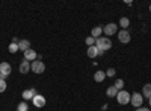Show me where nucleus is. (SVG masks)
Returning <instances> with one entry per match:
<instances>
[{
    "instance_id": "nucleus-24",
    "label": "nucleus",
    "mask_w": 151,
    "mask_h": 111,
    "mask_svg": "<svg viewBox=\"0 0 151 111\" xmlns=\"http://www.w3.org/2000/svg\"><path fill=\"white\" fill-rule=\"evenodd\" d=\"M115 73H116V70L115 69H107V72H106V76H115Z\"/></svg>"
},
{
    "instance_id": "nucleus-15",
    "label": "nucleus",
    "mask_w": 151,
    "mask_h": 111,
    "mask_svg": "<svg viewBox=\"0 0 151 111\" xmlns=\"http://www.w3.org/2000/svg\"><path fill=\"white\" fill-rule=\"evenodd\" d=\"M101 34H103V28L101 26H95L92 31H91V37L92 38H100V37H101Z\"/></svg>"
},
{
    "instance_id": "nucleus-1",
    "label": "nucleus",
    "mask_w": 151,
    "mask_h": 111,
    "mask_svg": "<svg viewBox=\"0 0 151 111\" xmlns=\"http://www.w3.org/2000/svg\"><path fill=\"white\" fill-rule=\"evenodd\" d=\"M95 46H97L98 50L106 52L112 47V41H110V38H107V37H100V38L95 40Z\"/></svg>"
},
{
    "instance_id": "nucleus-27",
    "label": "nucleus",
    "mask_w": 151,
    "mask_h": 111,
    "mask_svg": "<svg viewBox=\"0 0 151 111\" xmlns=\"http://www.w3.org/2000/svg\"><path fill=\"white\" fill-rule=\"evenodd\" d=\"M148 105L151 107V97H150V99H148Z\"/></svg>"
},
{
    "instance_id": "nucleus-6",
    "label": "nucleus",
    "mask_w": 151,
    "mask_h": 111,
    "mask_svg": "<svg viewBox=\"0 0 151 111\" xmlns=\"http://www.w3.org/2000/svg\"><path fill=\"white\" fill-rule=\"evenodd\" d=\"M103 32L107 35V38H109V37H112L113 34H116V32H118V26H116L115 23H107L106 26L103 28Z\"/></svg>"
},
{
    "instance_id": "nucleus-17",
    "label": "nucleus",
    "mask_w": 151,
    "mask_h": 111,
    "mask_svg": "<svg viewBox=\"0 0 151 111\" xmlns=\"http://www.w3.org/2000/svg\"><path fill=\"white\" fill-rule=\"evenodd\" d=\"M116 94H118V90L113 87V85L106 90V96H107V97H116Z\"/></svg>"
},
{
    "instance_id": "nucleus-2",
    "label": "nucleus",
    "mask_w": 151,
    "mask_h": 111,
    "mask_svg": "<svg viewBox=\"0 0 151 111\" xmlns=\"http://www.w3.org/2000/svg\"><path fill=\"white\" fill-rule=\"evenodd\" d=\"M130 96H132V94H130L129 91L119 90L118 94H116V101H118L119 105H127V104H130Z\"/></svg>"
},
{
    "instance_id": "nucleus-5",
    "label": "nucleus",
    "mask_w": 151,
    "mask_h": 111,
    "mask_svg": "<svg viewBox=\"0 0 151 111\" xmlns=\"http://www.w3.org/2000/svg\"><path fill=\"white\" fill-rule=\"evenodd\" d=\"M118 40H119V43H122V44H127V43H130V40H132L130 32H129L127 29H122V31H119V32H118Z\"/></svg>"
},
{
    "instance_id": "nucleus-9",
    "label": "nucleus",
    "mask_w": 151,
    "mask_h": 111,
    "mask_svg": "<svg viewBox=\"0 0 151 111\" xmlns=\"http://www.w3.org/2000/svg\"><path fill=\"white\" fill-rule=\"evenodd\" d=\"M36 94H38V93H36L35 88H29V90H24L21 96H23V99H24V101H32Z\"/></svg>"
},
{
    "instance_id": "nucleus-4",
    "label": "nucleus",
    "mask_w": 151,
    "mask_h": 111,
    "mask_svg": "<svg viewBox=\"0 0 151 111\" xmlns=\"http://www.w3.org/2000/svg\"><path fill=\"white\" fill-rule=\"evenodd\" d=\"M142 102H144L142 93H132V96H130V104H132L134 108L142 107Z\"/></svg>"
},
{
    "instance_id": "nucleus-22",
    "label": "nucleus",
    "mask_w": 151,
    "mask_h": 111,
    "mask_svg": "<svg viewBox=\"0 0 151 111\" xmlns=\"http://www.w3.org/2000/svg\"><path fill=\"white\" fill-rule=\"evenodd\" d=\"M85 43L88 44V47H91V46H95V38H92V37H88V38L85 40Z\"/></svg>"
},
{
    "instance_id": "nucleus-21",
    "label": "nucleus",
    "mask_w": 151,
    "mask_h": 111,
    "mask_svg": "<svg viewBox=\"0 0 151 111\" xmlns=\"http://www.w3.org/2000/svg\"><path fill=\"white\" fill-rule=\"evenodd\" d=\"M113 87H115L118 91H119V90H124V81H122V79H118V81L115 82V85H113Z\"/></svg>"
},
{
    "instance_id": "nucleus-10",
    "label": "nucleus",
    "mask_w": 151,
    "mask_h": 111,
    "mask_svg": "<svg viewBox=\"0 0 151 111\" xmlns=\"http://www.w3.org/2000/svg\"><path fill=\"white\" fill-rule=\"evenodd\" d=\"M23 56H24V59H26V61H32V63H33L35 59H38V55H36V52L33 50V49L26 50V52L23 53Z\"/></svg>"
},
{
    "instance_id": "nucleus-13",
    "label": "nucleus",
    "mask_w": 151,
    "mask_h": 111,
    "mask_svg": "<svg viewBox=\"0 0 151 111\" xmlns=\"http://www.w3.org/2000/svg\"><path fill=\"white\" fill-rule=\"evenodd\" d=\"M27 72H30V63L24 59L23 63L20 64V73H23V75H26Z\"/></svg>"
},
{
    "instance_id": "nucleus-11",
    "label": "nucleus",
    "mask_w": 151,
    "mask_h": 111,
    "mask_svg": "<svg viewBox=\"0 0 151 111\" xmlns=\"http://www.w3.org/2000/svg\"><path fill=\"white\" fill-rule=\"evenodd\" d=\"M11 72H12V69H11V64L9 63H0V73H3V75L8 78L9 75H11Z\"/></svg>"
},
{
    "instance_id": "nucleus-18",
    "label": "nucleus",
    "mask_w": 151,
    "mask_h": 111,
    "mask_svg": "<svg viewBox=\"0 0 151 111\" xmlns=\"http://www.w3.org/2000/svg\"><path fill=\"white\" fill-rule=\"evenodd\" d=\"M129 24H130V20H129L127 17L119 18V26H121L122 29H127V28H129Z\"/></svg>"
},
{
    "instance_id": "nucleus-14",
    "label": "nucleus",
    "mask_w": 151,
    "mask_h": 111,
    "mask_svg": "<svg viewBox=\"0 0 151 111\" xmlns=\"http://www.w3.org/2000/svg\"><path fill=\"white\" fill-rule=\"evenodd\" d=\"M104 78H106V72H103V70H98V72L94 73V81L95 82H103Z\"/></svg>"
},
{
    "instance_id": "nucleus-23",
    "label": "nucleus",
    "mask_w": 151,
    "mask_h": 111,
    "mask_svg": "<svg viewBox=\"0 0 151 111\" xmlns=\"http://www.w3.org/2000/svg\"><path fill=\"white\" fill-rule=\"evenodd\" d=\"M6 88H8V85H6V81L0 79V93H3V91H5Z\"/></svg>"
},
{
    "instance_id": "nucleus-12",
    "label": "nucleus",
    "mask_w": 151,
    "mask_h": 111,
    "mask_svg": "<svg viewBox=\"0 0 151 111\" xmlns=\"http://www.w3.org/2000/svg\"><path fill=\"white\" fill-rule=\"evenodd\" d=\"M18 49H20L23 53L26 52V50H29V49H30V43H29V40H20V41H18Z\"/></svg>"
},
{
    "instance_id": "nucleus-28",
    "label": "nucleus",
    "mask_w": 151,
    "mask_h": 111,
    "mask_svg": "<svg viewBox=\"0 0 151 111\" xmlns=\"http://www.w3.org/2000/svg\"><path fill=\"white\" fill-rule=\"evenodd\" d=\"M150 12H151V5H150Z\"/></svg>"
},
{
    "instance_id": "nucleus-26",
    "label": "nucleus",
    "mask_w": 151,
    "mask_h": 111,
    "mask_svg": "<svg viewBox=\"0 0 151 111\" xmlns=\"http://www.w3.org/2000/svg\"><path fill=\"white\" fill-rule=\"evenodd\" d=\"M0 79H3V81H5V79H6V76H5V75H3V73H0Z\"/></svg>"
},
{
    "instance_id": "nucleus-16",
    "label": "nucleus",
    "mask_w": 151,
    "mask_h": 111,
    "mask_svg": "<svg viewBox=\"0 0 151 111\" xmlns=\"http://www.w3.org/2000/svg\"><path fill=\"white\" fill-rule=\"evenodd\" d=\"M142 96L147 97V99H150L151 97V84H145L144 88H142Z\"/></svg>"
},
{
    "instance_id": "nucleus-8",
    "label": "nucleus",
    "mask_w": 151,
    "mask_h": 111,
    "mask_svg": "<svg viewBox=\"0 0 151 111\" xmlns=\"http://www.w3.org/2000/svg\"><path fill=\"white\" fill-rule=\"evenodd\" d=\"M104 52L101 50H98L97 46H91V47H88V56L89 58H97V56H101Z\"/></svg>"
},
{
    "instance_id": "nucleus-3",
    "label": "nucleus",
    "mask_w": 151,
    "mask_h": 111,
    "mask_svg": "<svg viewBox=\"0 0 151 111\" xmlns=\"http://www.w3.org/2000/svg\"><path fill=\"white\" fill-rule=\"evenodd\" d=\"M30 70L33 73H36V75H41V73H44V70H45V66H44V63L41 59H35L30 64Z\"/></svg>"
},
{
    "instance_id": "nucleus-25",
    "label": "nucleus",
    "mask_w": 151,
    "mask_h": 111,
    "mask_svg": "<svg viewBox=\"0 0 151 111\" xmlns=\"http://www.w3.org/2000/svg\"><path fill=\"white\" fill-rule=\"evenodd\" d=\"M134 111H151L148 107H139V108H136Z\"/></svg>"
},
{
    "instance_id": "nucleus-20",
    "label": "nucleus",
    "mask_w": 151,
    "mask_h": 111,
    "mask_svg": "<svg viewBox=\"0 0 151 111\" xmlns=\"http://www.w3.org/2000/svg\"><path fill=\"white\" fill-rule=\"evenodd\" d=\"M17 111H29V105L26 102H21V104H18Z\"/></svg>"
},
{
    "instance_id": "nucleus-7",
    "label": "nucleus",
    "mask_w": 151,
    "mask_h": 111,
    "mask_svg": "<svg viewBox=\"0 0 151 111\" xmlns=\"http://www.w3.org/2000/svg\"><path fill=\"white\" fill-rule=\"evenodd\" d=\"M32 102H33V105L36 108H42V107H45V97L42 94H36L32 99Z\"/></svg>"
},
{
    "instance_id": "nucleus-19",
    "label": "nucleus",
    "mask_w": 151,
    "mask_h": 111,
    "mask_svg": "<svg viewBox=\"0 0 151 111\" xmlns=\"http://www.w3.org/2000/svg\"><path fill=\"white\" fill-rule=\"evenodd\" d=\"M8 50H9V53H17L20 50V49H18V43H11L9 47H8Z\"/></svg>"
}]
</instances>
